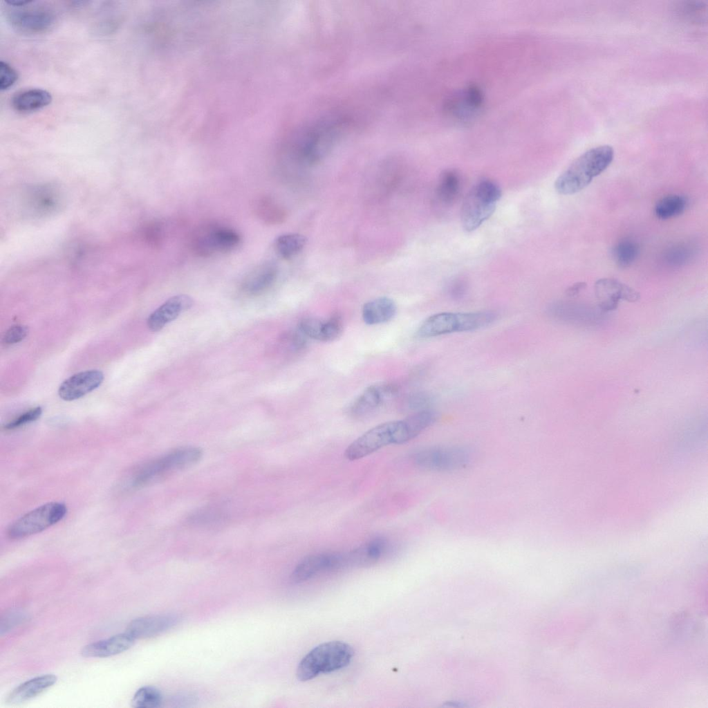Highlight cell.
Segmentation results:
<instances>
[{"instance_id":"cell-2","label":"cell","mask_w":708,"mask_h":708,"mask_svg":"<svg viewBox=\"0 0 708 708\" xmlns=\"http://www.w3.org/2000/svg\"><path fill=\"white\" fill-rule=\"evenodd\" d=\"M613 157L614 150L609 145L588 149L557 178L556 191L563 195H570L582 190L609 166Z\"/></svg>"},{"instance_id":"cell-4","label":"cell","mask_w":708,"mask_h":708,"mask_svg":"<svg viewBox=\"0 0 708 708\" xmlns=\"http://www.w3.org/2000/svg\"><path fill=\"white\" fill-rule=\"evenodd\" d=\"M496 317V313L490 310L439 313L423 321L416 335L421 338H429L455 332L474 331L490 325Z\"/></svg>"},{"instance_id":"cell-3","label":"cell","mask_w":708,"mask_h":708,"mask_svg":"<svg viewBox=\"0 0 708 708\" xmlns=\"http://www.w3.org/2000/svg\"><path fill=\"white\" fill-rule=\"evenodd\" d=\"M354 655L353 648L341 641L324 642L310 651L299 662L297 677L308 681L321 673H328L348 666Z\"/></svg>"},{"instance_id":"cell-17","label":"cell","mask_w":708,"mask_h":708,"mask_svg":"<svg viewBox=\"0 0 708 708\" xmlns=\"http://www.w3.org/2000/svg\"><path fill=\"white\" fill-rule=\"evenodd\" d=\"M175 615H156L140 617L131 621L125 632L136 639H146L169 631L178 622Z\"/></svg>"},{"instance_id":"cell-14","label":"cell","mask_w":708,"mask_h":708,"mask_svg":"<svg viewBox=\"0 0 708 708\" xmlns=\"http://www.w3.org/2000/svg\"><path fill=\"white\" fill-rule=\"evenodd\" d=\"M345 553H318L304 558L295 568L291 579L295 583L306 581L327 570L346 567Z\"/></svg>"},{"instance_id":"cell-11","label":"cell","mask_w":708,"mask_h":708,"mask_svg":"<svg viewBox=\"0 0 708 708\" xmlns=\"http://www.w3.org/2000/svg\"><path fill=\"white\" fill-rule=\"evenodd\" d=\"M398 393L393 383H378L364 389L349 405L347 413L354 419L368 418L386 405Z\"/></svg>"},{"instance_id":"cell-35","label":"cell","mask_w":708,"mask_h":708,"mask_svg":"<svg viewBox=\"0 0 708 708\" xmlns=\"http://www.w3.org/2000/svg\"><path fill=\"white\" fill-rule=\"evenodd\" d=\"M18 79V73L9 64L0 62V90L6 91L13 86Z\"/></svg>"},{"instance_id":"cell-28","label":"cell","mask_w":708,"mask_h":708,"mask_svg":"<svg viewBox=\"0 0 708 708\" xmlns=\"http://www.w3.org/2000/svg\"><path fill=\"white\" fill-rule=\"evenodd\" d=\"M306 238L298 233H287L279 236L274 241V247L280 257L288 259L299 253L305 247Z\"/></svg>"},{"instance_id":"cell-12","label":"cell","mask_w":708,"mask_h":708,"mask_svg":"<svg viewBox=\"0 0 708 708\" xmlns=\"http://www.w3.org/2000/svg\"><path fill=\"white\" fill-rule=\"evenodd\" d=\"M240 242V235L233 229L208 226L196 232L192 245L198 254L207 257L215 252H230L235 249Z\"/></svg>"},{"instance_id":"cell-25","label":"cell","mask_w":708,"mask_h":708,"mask_svg":"<svg viewBox=\"0 0 708 708\" xmlns=\"http://www.w3.org/2000/svg\"><path fill=\"white\" fill-rule=\"evenodd\" d=\"M481 100V93L477 88H467L451 100L449 109L457 117L467 118L479 108Z\"/></svg>"},{"instance_id":"cell-23","label":"cell","mask_w":708,"mask_h":708,"mask_svg":"<svg viewBox=\"0 0 708 708\" xmlns=\"http://www.w3.org/2000/svg\"><path fill=\"white\" fill-rule=\"evenodd\" d=\"M395 301L387 297H380L365 303L362 307V319L368 325H377L391 320L395 315Z\"/></svg>"},{"instance_id":"cell-22","label":"cell","mask_w":708,"mask_h":708,"mask_svg":"<svg viewBox=\"0 0 708 708\" xmlns=\"http://www.w3.org/2000/svg\"><path fill=\"white\" fill-rule=\"evenodd\" d=\"M386 541L381 537L370 539L355 550L345 553L347 566L366 567L375 563L385 553Z\"/></svg>"},{"instance_id":"cell-21","label":"cell","mask_w":708,"mask_h":708,"mask_svg":"<svg viewBox=\"0 0 708 708\" xmlns=\"http://www.w3.org/2000/svg\"><path fill=\"white\" fill-rule=\"evenodd\" d=\"M277 273L278 268L274 262L267 261L261 263L245 277L243 290L251 295L261 294L273 284Z\"/></svg>"},{"instance_id":"cell-27","label":"cell","mask_w":708,"mask_h":708,"mask_svg":"<svg viewBox=\"0 0 708 708\" xmlns=\"http://www.w3.org/2000/svg\"><path fill=\"white\" fill-rule=\"evenodd\" d=\"M688 205L686 197L678 194H670L660 198L655 204L654 212L660 219H667L681 214Z\"/></svg>"},{"instance_id":"cell-5","label":"cell","mask_w":708,"mask_h":708,"mask_svg":"<svg viewBox=\"0 0 708 708\" xmlns=\"http://www.w3.org/2000/svg\"><path fill=\"white\" fill-rule=\"evenodd\" d=\"M411 440L405 419L389 421L375 426L359 436L346 447L344 455L349 460H356L386 445H402Z\"/></svg>"},{"instance_id":"cell-32","label":"cell","mask_w":708,"mask_h":708,"mask_svg":"<svg viewBox=\"0 0 708 708\" xmlns=\"http://www.w3.org/2000/svg\"><path fill=\"white\" fill-rule=\"evenodd\" d=\"M692 255L693 250L689 245H678L668 250L665 259L669 265L678 266L687 262Z\"/></svg>"},{"instance_id":"cell-38","label":"cell","mask_w":708,"mask_h":708,"mask_svg":"<svg viewBox=\"0 0 708 708\" xmlns=\"http://www.w3.org/2000/svg\"><path fill=\"white\" fill-rule=\"evenodd\" d=\"M467 290V286L466 282L463 279H457L449 283L447 288V292L450 298L458 300L464 297Z\"/></svg>"},{"instance_id":"cell-34","label":"cell","mask_w":708,"mask_h":708,"mask_svg":"<svg viewBox=\"0 0 708 708\" xmlns=\"http://www.w3.org/2000/svg\"><path fill=\"white\" fill-rule=\"evenodd\" d=\"M41 413L42 409L40 407H35L8 422L5 425L4 428L6 429H14L18 428L26 425L27 423L35 421L41 416Z\"/></svg>"},{"instance_id":"cell-29","label":"cell","mask_w":708,"mask_h":708,"mask_svg":"<svg viewBox=\"0 0 708 708\" xmlns=\"http://www.w3.org/2000/svg\"><path fill=\"white\" fill-rule=\"evenodd\" d=\"M640 252L638 243L631 239L620 241L613 248L612 254L615 263L621 268L630 266Z\"/></svg>"},{"instance_id":"cell-31","label":"cell","mask_w":708,"mask_h":708,"mask_svg":"<svg viewBox=\"0 0 708 708\" xmlns=\"http://www.w3.org/2000/svg\"><path fill=\"white\" fill-rule=\"evenodd\" d=\"M162 702V696L158 689L151 686H145L137 690L131 703L133 707L155 708L160 707Z\"/></svg>"},{"instance_id":"cell-10","label":"cell","mask_w":708,"mask_h":708,"mask_svg":"<svg viewBox=\"0 0 708 708\" xmlns=\"http://www.w3.org/2000/svg\"><path fill=\"white\" fill-rule=\"evenodd\" d=\"M33 2L19 7L7 6V19L17 31L35 35L46 32L54 26L56 18L53 12L45 7L32 6Z\"/></svg>"},{"instance_id":"cell-37","label":"cell","mask_w":708,"mask_h":708,"mask_svg":"<svg viewBox=\"0 0 708 708\" xmlns=\"http://www.w3.org/2000/svg\"><path fill=\"white\" fill-rule=\"evenodd\" d=\"M432 398L427 393L419 392L412 395L407 402L408 406L412 410L416 411L428 409L431 403Z\"/></svg>"},{"instance_id":"cell-15","label":"cell","mask_w":708,"mask_h":708,"mask_svg":"<svg viewBox=\"0 0 708 708\" xmlns=\"http://www.w3.org/2000/svg\"><path fill=\"white\" fill-rule=\"evenodd\" d=\"M306 337L319 342H332L339 337L344 330L342 317L333 315L326 319L314 317H304L297 328Z\"/></svg>"},{"instance_id":"cell-24","label":"cell","mask_w":708,"mask_h":708,"mask_svg":"<svg viewBox=\"0 0 708 708\" xmlns=\"http://www.w3.org/2000/svg\"><path fill=\"white\" fill-rule=\"evenodd\" d=\"M51 94L41 88H29L16 93L11 99L15 110L21 113H29L41 109L52 102Z\"/></svg>"},{"instance_id":"cell-39","label":"cell","mask_w":708,"mask_h":708,"mask_svg":"<svg viewBox=\"0 0 708 708\" xmlns=\"http://www.w3.org/2000/svg\"><path fill=\"white\" fill-rule=\"evenodd\" d=\"M586 287V283L585 282H577L566 289V295L569 297H575Z\"/></svg>"},{"instance_id":"cell-33","label":"cell","mask_w":708,"mask_h":708,"mask_svg":"<svg viewBox=\"0 0 708 708\" xmlns=\"http://www.w3.org/2000/svg\"><path fill=\"white\" fill-rule=\"evenodd\" d=\"M26 619V613L20 610H10L7 611L1 617L0 633L1 635L7 633L12 629L23 623Z\"/></svg>"},{"instance_id":"cell-26","label":"cell","mask_w":708,"mask_h":708,"mask_svg":"<svg viewBox=\"0 0 708 708\" xmlns=\"http://www.w3.org/2000/svg\"><path fill=\"white\" fill-rule=\"evenodd\" d=\"M460 189V179L454 169H446L439 176L436 187L438 200L445 205L451 204L458 196Z\"/></svg>"},{"instance_id":"cell-1","label":"cell","mask_w":708,"mask_h":708,"mask_svg":"<svg viewBox=\"0 0 708 708\" xmlns=\"http://www.w3.org/2000/svg\"><path fill=\"white\" fill-rule=\"evenodd\" d=\"M347 120L339 115H326L301 127L295 135L292 150L302 162L314 164L331 149L346 130Z\"/></svg>"},{"instance_id":"cell-18","label":"cell","mask_w":708,"mask_h":708,"mask_svg":"<svg viewBox=\"0 0 708 708\" xmlns=\"http://www.w3.org/2000/svg\"><path fill=\"white\" fill-rule=\"evenodd\" d=\"M194 304L187 295H178L168 299L148 317V328L154 332L159 331L166 324L177 318L180 313L187 310Z\"/></svg>"},{"instance_id":"cell-36","label":"cell","mask_w":708,"mask_h":708,"mask_svg":"<svg viewBox=\"0 0 708 708\" xmlns=\"http://www.w3.org/2000/svg\"><path fill=\"white\" fill-rule=\"evenodd\" d=\"M28 328L24 325H15L9 328L3 337L6 344H14L22 341L28 335Z\"/></svg>"},{"instance_id":"cell-19","label":"cell","mask_w":708,"mask_h":708,"mask_svg":"<svg viewBox=\"0 0 708 708\" xmlns=\"http://www.w3.org/2000/svg\"><path fill=\"white\" fill-rule=\"evenodd\" d=\"M135 639L127 633L113 635L84 646L81 654L86 658H106L120 654L130 649Z\"/></svg>"},{"instance_id":"cell-20","label":"cell","mask_w":708,"mask_h":708,"mask_svg":"<svg viewBox=\"0 0 708 708\" xmlns=\"http://www.w3.org/2000/svg\"><path fill=\"white\" fill-rule=\"evenodd\" d=\"M57 680V676L53 674H44L26 680L8 694L6 702L18 705L28 701L51 687Z\"/></svg>"},{"instance_id":"cell-16","label":"cell","mask_w":708,"mask_h":708,"mask_svg":"<svg viewBox=\"0 0 708 708\" xmlns=\"http://www.w3.org/2000/svg\"><path fill=\"white\" fill-rule=\"evenodd\" d=\"M104 380L101 371L93 369L74 374L59 386L58 394L66 401L77 400L97 389Z\"/></svg>"},{"instance_id":"cell-7","label":"cell","mask_w":708,"mask_h":708,"mask_svg":"<svg viewBox=\"0 0 708 708\" xmlns=\"http://www.w3.org/2000/svg\"><path fill=\"white\" fill-rule=\"evenodd\" d=\"M202 450L194 446L176 448L146 463L136 474L132 485L140 486L166 478L196 464Z\"/></svg>"},{"instance_id":"cell-13","label":"cell","mask_w":708,"mask_h":708,"mask_svg":"<svg viewBox=\"0 0 708 708\" xmlns=\"http://www.w3.org/2000/svg\"><path fill=\"white\" fill-rule=\"evenodd\" d=\"M595 294L598 307L604 313L617 308L620 300L635 302L640 299V293L617 279L603 278L595 283Z\"/></svg>"},{"instance_id":"cell-8","label":"cell","mask_w":708,"mask_h":708,"mask_svg":"<svg viewBox=\"0 0 708 708\" xmlns=\"http://www.w3.org/2000/svg\"><path fill=\"white\" fill-rule=\"evenodd\" d=\"M470 451L463 447L436 446L421 449L412 456L416 466L424 469L448 472L466 467L471 461Z\"/></svg>"},{"instance_id":"cell-9","label":"cell","mask_w":708,"mask_h":708,"mask_svg":"<svg viewBox=\"0 0 708 708\" xmlns=\"http://www.w3.org/2000/svg\"><path fill=\"white\" fill-rule=\"evenodd\" d=\"M66 511V505L62 503L42 505L13 522L8 529V536L19 539L40 532L62 519Z\"/></svg>"},{"instance_id":"cell-30","label":"cell","mask_w":708,"mask_h":708,"mask_svg":"<svg viewBox=\"0 0 708 708\" xmlns=\"http://www.w3.org/2000/svg\"><path fill=\"white\" fill-rule=\"evenodd\" d=\"M259 217L264 222L277 224L283 222L286 213L284 209L270 198L260 199L256 206Z\"/></svg>"},{"instance_id":"cell-6","label":"cell","mask_w":708,"mask_h":708,"mask_svg":"<svg viewBox=\"0 0 708 708\" xmlns=\"http://www.w3.org/2000/svg\"><path fill=\"white\" fill-rule=\"evenodd\" d=\"M501 196V188L492 180L483 179L473 185L461 205L463 229L472 232L479 227L492 215Z\"/></svg>"}]
</instances>
